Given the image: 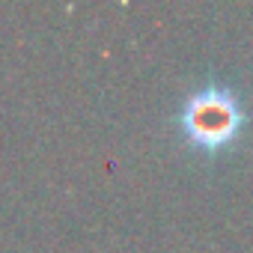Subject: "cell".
<instances>
[{
    "mask_svg": "<svg viewBox=\"0 0 253 253\" xmlns=\"http://www.w3.org/2000/svg\"><path fill=\"white\" fill-rule=\"evenodd\" d=\"M247 122L250 116H247L241 95L232 86L217 84V81L191 92L176 113L182 140L191 149L211 155V158L229 152L241 140Z\"/></svg>",
    "mask_w": 253,
    "mask_h": 253,
    "instance_id": "1",
    "label": "cell"
}]
</instances>
